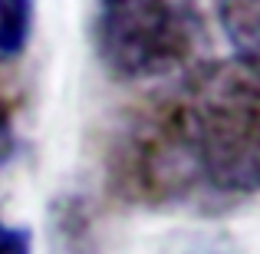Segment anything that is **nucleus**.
Masks as SVG:
<instances>
[{"instance_id": "1", "label": "nucleus", "mask_w": 260, "mask_h": 254, "mask_svg": "<svg viewBox=\"0 0 260 254\" xmlns=\"http://www.w3.org/2000/svg\"><path fill=\"white\" fill-rule=\"evenodd\" d=\"M168 109L201 191L244 198L260 191V70L208 60L168 89Z\"/></svg>"}, {"instance_id": "2", "label": "nucleus", "mask_w": 260, "mask_h": 254, "mask_svg": "<svg viewBox=\"0 0 260 254\" xmlns=\"http://www.w3.org/2000/svg\"><path fill=\"white\" fill-rule=\"evenodd\" d=\"M204 37L198 0H99L95 53L109 76L135 83L188 66Z\"/></svg>"}, {"instance_id": "3", "label": "nucleus", "mask_w": 260, "mask_h": 254, "mask_svg": "<svg viewBox=\"0 0 260 254\" xmlns=\"http://www.w3.org/2000/svg\"><path fill=\"white\" fill-rule=\"evenodd\" d=\"M106 175L109 191L139 208H175L201 195V182L181 149L165 93L148 96L115 129Z\"/></svg>"}, {"instance_id": "4", "label": "nucleus", "mask_w": 260, "mask_h": 254, "mask_svg": "<svg viewBox=\"0 0 260 254\" xmlns=\"http://www.w3.org/2000/svg\"><path fill=\"white\" fill-rule=\"evenodd\" d=\"M217 20L237 60L260 70V0H217Z\"/></svg>"}, {"instance_id": "5", "label": "nucleus", "mask_w": 260, "mask_h": 254, "mask_svg": "<svg viewBox=\"0 0 260 254\" xmlns=\"http://www.w3.org/2000/svg\"><path fill=\"white\" fill-rule=\"evenodd\" d=\"M53 228H56V244L63 254H95L92 221L83 198H63L53 205Z\"/></svg>"}, {"instance_id": "6", "label": "nucleus", "mask_w": 260, "mask_h": 254, "mask_svg": "<svg viewBox=\"0 0 260 254\" xmlns=\"http://www.w3.org/2000/svg\"><path fill=\"white\" fill-rule=\"evenodd\" d=\"M33 33V0H0V63L20 57Z\"/></svg>"}, {"instance_id": "7", "label": "nucleus", "mask_w": 260, "mask_h": 254, "mask_svg": "<svg viewBox=\"0 0 260 254\" xmlns=\"http://www.w3.org/2000/svg\"><path fill=\"white\" fill-rule=\"evenodd\" d=\"M20 139H17V122H13V102L0 93V168L17 155Z\"/></svg>"}, {"instance_id": "8", "label": "nucleus", "mask_w": 260, "mask_h": 254, "mask_svg": "<svg viewBox=\"0 0 260 254\" xmlns=\"http://www.w3.org/2000/svg\"><path fill=\"white\" fill-rule=\"evenodd\" d=\"M0 254H33V231L0 221Z\"/></svg>"}]
</instances>
